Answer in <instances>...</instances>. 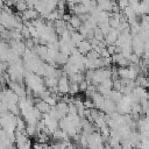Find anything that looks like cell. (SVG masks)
<instances>
[{"instance_id":"3957f363","label":"cell","mask_w":149,"mask_h":149,"mask_svg":"<svg viewBox=\"0 0 149 149\" xmlns=\"http://www.w3.org/2000/svg\"><path fill=\"white\" fill-rule=\"evenodd\" d=\"M36 107H37V109L40 111V112H43V113H48L49 112V104L47 102V101H40L37 105H36Z\"/></svg>"},{"instance_id":"277c9868","label":"cell","mask_w":149,"mask_h":149,"mask_svg":"<svg viewBox=\"0 0 149 149\" xmlns=\"http://www.w3.org/2000/svg\"><path fill=\"white\" fill-rule=\"evenodd\" d=\"M71 24H72V27L78 28V27L80 26V22H79V20H78L77 17H72V20H71Z\"/></svg>"},{"instance_id":"7a4b0ae2","label":"cell","mask_w":149,"mask_h":149,"mask_svg":"<svg viewBox=\"0 0 149 149\" xmlns=\"http://www.w3.org/2000/svg\"><path fill=\"white\" fill-rule=\"evenodd\" d=\"M91 44L88 43V42H86V41H81L80 43H79V51L81 52V54H86V52H90L91 51Z\"/></svg>"},{"instance_id":"6da1fadb","label":"cell","mask_w":149,"mask_h":149,"mask_svg":"<svg viewBox=\"0 0 149 149\" xmlns=\"http://www.w3.org/2000/svg\"><path fill=\"white\" fill-rule=\"evenodd\" d=\"M58 91L61 92V93H68L69 92V90H70V84H69V81H68V79L65 78V77H62L59 80H58Z\"/></svg>"}]
</instances>
